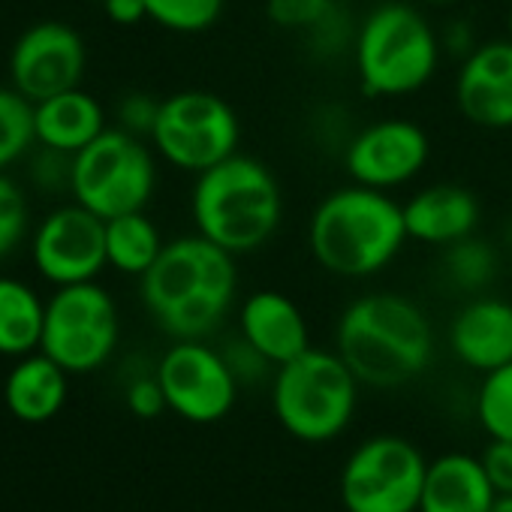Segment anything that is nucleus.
I'll use <instances>...</instances> for the list:
<instances>
[{
    "label": "nucleus",
    "mask_w": 512,
    "mask_h": 512,
    "mask_svg": "<svg viewBox=\"0 0 512 512\" xmlns=\"http://www.w3.org/2000/svg\"><path fill=\"white\" fill-rule=\"evenodd\" d=\"M142 305L175 341H205L235 305V256L199 232L169 241L139 278Z\"/></svg>",
    "instance_id": "1"
},
{
    "label": "nucleus",
    "mask_w": 512,
    "mask_h": 512,
    "mask_svg": "<svg viewBox=\"0 0 512 512\" xmlns=\"http://www.w3.org/2000/svg\"><path fill=\"white\" fill-rule=\"evenodd\" d=\"M407 241L401 202L353 181L329 190L308 220L314 263L344 281H365L386 272Z\"/></svg>",
    "instance_id": "2"
},
{
    "label": "nucleus",
    "mask_w": 512,
    "mask_h": 512,
    "mask_svg": "<svg viewBox=\"0 0 512 512\" xmlns=\"http://www.w3.org/2000/svg\"><path fill=\"white\" fill-rule=\"evenodd\" d=\"M335 350L359 383L398 389L428 371L434 329L428 314L401 293H368L338 317Z\"/></svg>",
    "instance_id": "3"
},
{
    "label": "nucleus",
    "mask_w": 512,
    "mask_h": 512,
    "mask_svg": "<svg viewBox=\"0 0 512 512\" xmlns=\"http://www.w3.org/2000/svg\"><path fill=\"white\" fill-rule=\"evenodd\" d=\"M193 226L232 256L263 250L284 220V190L275 172L250 154H232L196 175Z\"/></svg>",
    "instance_id": "4"
},
{
    "label": "nucleus",
    "mask_w": 512,
    "mask_h": 512,
    "mask_svg": "<svg viewBox=\"0 0 512 512\" xmlns=\"http://www.w3.org/2000/svg\"><path fill=\"white\" fill-rule=\"evenodd\" d=\"M353 67L365 97H410L440 70L443 43L425 13L401 0H383L356 25Z\"/></svg>",
    "instance_id": "5"
},
{
    "label": "nucleus",
    "mask_w": 512,
    "mask_h": 512,
    "mask_svg": "<svg viewBox=\"0 0 512 512\" xmlns=\"http://www.w3.org/2000/svg\"><path fill=\"white\" fill-rule=\"evenodd\" d=\"M359 386L362 383L338 350L311 347L278 368L272 407L290 437L302 443H329L353 422Z\"/></svg>",
    "instance_id": "6"
},
{
    "label": "nucleus",
    "mask_w": 512,
    "mask_h": 512,
    "mask_svg": "<svg viewBox=\"0 0 512 512\" xmlns=\"http://www.w3.org/2000/svg\"><path fill=\"white\" fill-rule=\"evenodd\" d=\"M157 187L154 154L145 142L121 127H106L91 145L73 154L70 193L79 205L112 220L118 214L145 211Z\"/></svg>",
    "instance_id": "7"
},
{
    "label": "nucleus",
    "mask_w": 512,
    "mask_h": 512,
    "mask_svg": "<svg viewBox=\"0 0 512 512\" xmlns=\"http://www.w3.org/2000/svg\"><path fill=\"white\" fill-rule=\"evenodd\" d=\"M151 145L169 166L199 175L238 154L241 121L220 94L178 91L163 97Z\"/></svg>",
    "instance_id": "8"
},
{
    "label": "nucleus",
    "mask_w": 512,
    "mask_h": 512,
    "mask_svg": "<svg viewBox=\"0 0 512 512\" xmlns=\"http://www.w3.org/2000/svg\"><path fill=\"white\" fill-rule=\"evenodd\" d=\"M121 323L115 299L94 281L58 287L46 305L40 350L67 374H88L109 362L118 347Z\"/></svg>",
    "instance_id": "9"
},
{
    "label": "nucleus",
    "mask_w": 512,
    "mask_h": 512,
    "mask_svg": "<svg viewBox=\"0 0 512 512\" xmlns=\"http://www.w3.org/2000/svg\"><path fill=\"white\" fill-rule=\"evenodd\" d=\"M428 461L395 434H380L353 449L341 470L347 512H419Z\"/></svg>",
    "instance_id": "10"
},
{
    "label": "nucleus",
    "mask_w": 512,
    "mask_h": 512,
    "mask_svg": "<svg viewBox=\"0 0 512 512\" xmlns=\"http://www.w3.org/2000/svg\"><path fill=\"white\" fill-rule=\"evenodd\" d=\"M157 380L166 407L193 425L220 422L238 398L235 371L205 341H175L157 365Z\"/></svg>",
    "instance_id": "11"
},
{
    "label": "nucleus",
    "mask_w": 512,
    "mask_h": 512,
    "mask_svg": "<svg viewBox=\"0 0 512 512\" xmlns=\"http://www.w3.org/2000/svg\"><path fill=\"white\" fill-rule=\"evenodd\" d=\"M431 160L428 133L410 118H380L356 130L344 145V169L353 184L392 193L413 178Z\"/></svg>",
    "instance_id": "12"
},
{
    "label": "nucleus",
    "mask_w": 512,
    "mask_h": 512,
    "mask_svg": "<svg viewBox=\"0 0 512 512\" xmlns=\"http://www.w3.org/2000/svg\"><path fill=\"white\" fill-rule=\"evenodd\" d=\"M34 263L55 287L88 284L106 266V220L85 205L52 211L34 235Z\"/></svg>",
    "instance_id": "13"
},
{
    "label": "nucleus",
    "mask_w": 512,
    "mask_h": 512,
    "mask_svg": "<svg viewBox=\"0 0 512 512\" xmlns=\"http://www.w3.org/2000/svg\"><path fill=\"white\" fill-rule=\"evenodd\" d=\"M88 52L82 37L64 22H40L28 28L10 52V79L31 103L82 85Z\"/></svg>",
    "instance_id": "14"
},
{
    "label": "nucleus",
    "mask_w": 512,
    "mask_h": 512,
    "mask_svg": "<svg viewBox=\"0 0 512 512\" xmlns=\"http://www.w3.org/2000/svg\"><path fill=\"white\" fill-rule=\"evenodd\" d=\"M455 106L482 130H512V40L479 43L455 73Z\"/></svg>",
    "instance_id": "15"
},
{
    "label": "nucleus",
    "mask_w": 512,
    "mask_h": 512,
    "mask_svg": "<svg viewBox=\"0 0 512 512\" xmlns=\"http://www.w3.org/2000/svg\"><path fill=\"white\" fill-rule=\"evenodd\" d=\"M238 332L275 368L311 350V329L305 311L281 290L250 293L238 308Z\"/></svg>",
    "instance_id": "16"
},
{
    "label": "nucleus",
    "mask_w": 512,
    "mask_h": 512,
    "mask_svg": "<svg viewBox=\"0 0 512 512\" xmlns=\"http://www.w3.org/2000/svg\"><path fill=\"white\" fill-rule=\"evenodd\" d=\"M452 356L479 374L512 362V302L497 296H473L449 323Z\"/></svg>",
    "instance_id": "17"
},
{
    "label": "nucleus",
    "mask_w": 512,
    "mask_h": 512,
    "mask_svg": "<svg viewBox=\"0 0 512 512\" xmlns=\"http://www.w3.org/2000/svg\"><path fill=\"white\" fill-rule=\"evenodd\" d=\"M404 208L407 235L428 247H449L467 235H476L482 220L479 196L461 184H431L416 190Z\"/></svg>",
    "instance_id": "18"
},
{
    "label": "nucleus",
    "mask_w": 512,
    "mask_h": 512,
    "mask_svg": "<svg viewBox=\"0 0 512 512\" xmlns=\"http://www.w3.org/2000/svg\"><path fill=\"white\" fill-rule=\"evenodd\" d=\"M497 491L473 455L449 452L428 464L419 512H491Z\"/></svg>",
    "instance_id": "19"
},
{
    "label": "nucleus",
    "mask_w": 512,
    "mask_h": 512,
    "mask_svg": "<svg viewBox=\"0 0 512 512\" xmlns=\"http://www.w3.org/2000/svg\"><path fill=\"white\" fill-rule=\"evenodd\" d=\"M34 127L40 145L79 154L106 130V112L97 97L73 88L34 103Z\"/></svg>",
    "instance_id": "20"
},
{
    "label": "nucleus",
    "mask_w": 512,
    "mask_h": 512,
    "mask_svg": "<svg viewBox=\"0 0 512 512\" xmlns=\"http://www.w3.org/2000/svg\"><path fill=\"white\" fill-rule=\"evenodd\" d=\"M4 401L22 422H49L67 401V371L43 350L40 356H25L7 377Z\"/></svg>",
    "instance_id": "21"
},
{
    "label": "nucleus",
    "mask_w": 512,
    "mask_h": 512,
    "mask_svg": "<svg viewBox=\"0 0 512 512\" xmlns=\"http://www.w3.org/2000/svg\"><path fill=\"white\" fill-rule=\"evenodd\" d=\"M166 241L145 211H130L106 220V260L115 272L142 278L154 263Z\"/></svg>",
    "instance_id": "22"
},
{
    "label": "nucleus",
    "mask_w": 512,
    "mask_h": 512,
    "mask_svg": "<svg viewBox=\"0 0 512 512\" xmlns=\"http://www.w3.org/2000/svg\"><path fill=\"white\" fill-rule=\"evenodd\" d=\"M43 326L46 305L40 302V296L16 278H0V353H34L43 341Z\"/></svg>",
    "instance_id": "23"
},
{
    "label": "nucleus",
    "mask_w": 512,
    "mask_h": 512,
    "mask_svg": "<svg viewBox=\"0 0 512 512\" xmlns=\"http://www.w3.org/2000/svg\"><path fill=\"white\" fill-rule=\"evenodd\" d=\"M497 275V253L488 241L467 235L449 247H443V278L449 287L479 296Z\"/></svg>",
    "instance_id": "24"
},
{
    "label": "nucleus",
    "mask_w": 512,
    "mask_h": 512,
    "mask_svg": "<svg viewBox=\"0 0 512 512\" xmlns=\"http://www.w3.org/2000/svg\"><path fill=\"white\" fill-rule=\"evenodd\" d=\"M37 142L34 103L16 88H0V172Z\"/></svg>",
    "instance_id": "25"
},
{
    "label": "nucleus",
    "mask_w": 512,
    "mask_h": 512,
    "mask_svg": "<svg viewBox=\"0 0 512 512\" xmlns=\"http://www.w3.org/2000/svg\"><path fill=\"white\" fill-rule=\"evenodd\" d=\"M148 22L160 25L172 34H205L211 31L223 10L226 0H145Z\"/></svg>",
    "instance_id": "26"
},
{
    "label": "nucleus",
    "mask_w": 512,
    "mask_h": 512,
    "mask_svg": "<svg viewBox=\"0 0 512 512\" xmlns=\"http://www.w3.org/2000/svg\"><path fill=\"white\" fill-rule=\"evenodd\" d=\"M476 416L491 440H512V362L482 374Z\"/></svg>",
    "instance_id": "27"
},
{
    "label": "nucleus",
    "mask_w": 512,
    "mask_h": 512,
    "mask_svg": "<svg viewBox=\"0 0 512 512\" xmlns=\"http://www.w3.org/2000/svg\"><path fill=\"white\" fill-rule=\"evenodd\" d=\"M335 0H266V16L281 31L296 34H317L323 25H329L338 16Z\"/></svg>",
    "instance_id": "28"
},
{
    "label": "nucleus",
    "mask_w": 512,
    "mask_h": 512,
    "mask_svg": "<svg viewBox=\"0 0 512 512\" xmlns=\"http://www.w3.org/2000/svg\"><path fill=\"white\" fill-rule=\"evenodd\" d=\"M28 229V205L19 184L0 172V260L10 256Z\"/></svg>",
    "instance_id": "29"
},
{
    "label": "nucleus",
    "mask_w": 512,
    "mask_h": 512,
    "mask_svg": "<svg viewBox=\"0 0 512 512\" xmlns=\"http://www.w3.org/2000/svg\"><path fill=\"white\" fill-rule=\"evenodd\" d=\"M160 103L157 97L151 94H127L121 103H118V127L133 133V136H148L151 139V130L157 124V115H160Z\"/></svg>",
    "instance_id": "30"
},
{
    "label": "nucleus",
    "mask_w": 512,
    "mask_h": 512,
    "mask_svg": "<svg viewBox=\"0 0 512 512\" xmlns=\"http://www.w3.org/2000/svg\"><path fill=\"white\" fill-rule=\"evenodd\" d=\"M31 169H34V181L43 190L70 187V178H73V154L43 145V151L34 157V166Z\"/></svg>",
    "instance_id": "31"
},
{
    "label": "nucleus",
    "mask_w": 512,
    "mask_h": 512,
    "mask_svg": "<svg viewBox=\"0 0 512 512\" xmlns=\"http://www.w3.org/2000/svg\"><path fill=\"white\" fill-rule=\"evenodd\" d=\"M479 461H482L485 476L491 479L497 497L512 494V440H488Z\"/></svg>",
    "instance_id": "32"
},
{
    "label": "nucleus",
    "mask_w": 512,
    "mask_h": 512,
    "mask_svg": "<svg viewBox=\"0 0 512 512\" xmlns=\"http://www.w3.org/2000/svg\"><path fill=\"white\" fill-rule=\"evenodd\" d=\"M127 407H130V413H136L139 419H154V416H160L163 410H169L157 374H154V377H139V380H133V383L127 386Z\"/></svg>",
    "instance_id": "33"
},
{
    "label": "nucleus",
    "mask_w": 512,
    "mask_h": 512,
    "mask_svg": "<svg viewBox=\"0 0 512 512\" xmlns=\"http://www.w3.org/2000/svg\"><path fill=\"white\" fill-rule=\"evenodd\" d=\"M103 13L109 22H115L121 28H133L148 19L145 0H103Z\"/></svg>",
    "instance_id": "34"
},
{
    "label": "nucleus",
    "mask_w": 512,
    "mask_h": 512,
    "mask_svg": "<svg viewBox=\"0 0 512 512\" xmlns=\"http://www.w3.org/2000/svg\"><path fill=\"white\" fill-rule=\"evenodd\" d=\"M491 512H512V494L497 497V503H494V509H491Z\"/></svg>",
    "instance_id": "35"
},
{
    "label": "nucleus",
    "mask_w": 512,
    "mask_h": 512,
    "mask_svg": "<svg viewBox=\"0 0 512 512\" xmlns=\"http://www.w3.org/2000/svg\"><path fill=\"white\" fill-rule=\"evenodd\" d=\"M419 4H425V7H452V4H458V0H419Z\"/></svg>",
    "instance_id": "36"
},
{
    "label": "nucleus",
    "mask_w": 512,
    "mask_h": 512,
    "mask_svg": "<svg viewBox=\"0 0 512 512\" xmlns=\"http://www.w3.org/2000/svg\"><path fill=\"white\" fill-rule=\"evenodd\" d=\"M503 241H506V247L512 250V220L506 223V232H503Z\"/></svg>",
    "instance_id": "37"
},
{
    "label": "nucleus",
    "mask_w": 512,
    "mask_h": 512,
    "mask_svg": "<svg viewBox=\"0 0 512 512\" xmlns=\"http://www.w3.org/2000/svg\"><path fill=\"white\" fill-rule=\"evenodd\" d=\"M506 37L512 40V4H509V13H506Z\"/></svg>",
    "instance_id": "38"
}]
</instances>
